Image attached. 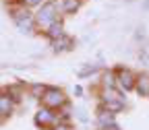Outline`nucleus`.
<instances>
[{
	"instance_id": "1",
	"label": "nucleus",
	"mask_w": 149,
	"mask_h": 130,
	"mask_svg": "<svg viewBox=\"0 0 149 130\" xmlns=\"http://www.w3.org/2000/svg\"><path fill=\"white\" fill-rule=\"evenodd\" d=\"M56 21H58V17H56V4L54 2L44 4L40 8V12H37V17H35V23L40 25V27H46V29L50 25H54Z\"/></svg>"
},
{
	"instance_id": "2",
	"label": "nucleus",
	"mask_w": 149,
	"mask_h": 130,
	"mask_svg": "<svg viewBox=\"0 0 149 130\" xmlns=\"http://www.w3.org/2000/svg\"><path fill=\"white\" fill-rule=\"evenodd\" d=\"M44 103H46V107H52V109L64 105V93L60 89H56V87L46 89L44 91Z\"/></svg>"
},
{
	"instance_id": "3",
	"label": "nucleus",
	"mask_w": 149,
	"mask_h": 130,
	"mask_svg": "<svg viewBox=\"0 0 149 130\" xmlns=\"http://www.w3.org/2000/svg\"><path fill=\"white\" fill-rule=\"evenodd\" d=\"M35 122L40 124V126H48V124L56 122V114L52 111V107H42V109L35 114Z\"/></svg>"
},
{
	"instance_id": "4",
	"label": "nucleus",
	"mask_w": 149,
	"mask_h": 130,
	"mask_svg": "<svg viewBox=\"0 0 149 130\" xmlns=\"http://www.w3.org/2000/svg\"><path fill=\"white\" fill-rule=\"evenodd\" d=\"M118 85H120L122 89L130 91V89L135 87V77H133V72H130V70H120V72H118Z\"/></svg>"
},
{
	"instance_id": "5",
	"label": "nucleus",
	"mask_w": 149,
	"mask_h": 130,
	"mask_svg": "<svg viewBox=\"0 0 149 130\" xmlns=\"http://www.w3.org/2000/svg\"><path fill=\"white\" fill-rule=\"evenodd\" d=\"M48 37H50V39H58V37H62L64 35V31H62V23H58V21H56L54 25H50L48 27Z\"/></svg>"
},
{
	"instance_id": "6",
	"label": "nucleus",
	"mask_w": 149,
	"mask_h": 130,
	"mask_svg": "<svg viewBox=\"0 0 149 130\" xmlns=\"http://www.w3.org/2000/svg\"><path fill=\"white\" fill-rule=\"evenodd\" d=\"M97 120H100V124H102V126H106V128H108L110 124H114V114H112V111H102Z\"/></svg>"
},
{
	"instance_id": "7",
	"label": "nucleus",
	"mask_w": 149,
	"mask_h": 130,
	"mask_svg": "<svg viewBox=\"0 0 149 130\" xmlns=\"http://www.w3.org/2000/svg\"><path fill=\"white\" fill-rule=\"evenodd\" d=\"M137 89H139L141 95H149V77H141L137 83Z\"/></svg>"
},
{
	"instance_id": "8",
	"label": "nucleus",
	"mask_w": 149,
	"mask_h": 130,
	"mask_svg": "<svg viewBox=\"0 0 149 130\" xmlns=\"http://www.w3.org/2000/svg\"><path fill=\"white\" fill-rule=\"evenodd\" d=\"M79 8V0H62V10L64 12H74Z\"/></svg>"
},
{
	"instance_id": "9",
	"label": "nucleus",
	"mask_w": 149,
	"mask_h": 130,
	"mask_svg": "<svg viewBox=\"0 0 149 130\" xmlns=\"http://www.w3.org/2000/svg\"><path fill=\"white\" fill-rule=\"evenodd\" d=\"M10 109H13V103H10V97H0V111L6 116L10 114Z\"/></svg>"
},
{
	"instance_id": "10",
	"label": "nucleus",
	"mask_w": 149,
	"mask_h": 130,
	"mask_svg": "<svg viewBox=\"0 0 149 130\" xmlns=\"http://www.w3.org/2000/svg\"><path fill=\"white\" fill-rule=\"evenodd\" d=\"M114 81L116 79H114V74H112V72H106L104 74V85L106 87H114Z\"/></svg>"
},
{
	"instance_id": "11",
	"label": "nucleus",
	"mask_w": 149,
	"mask_h": 130,
	"mask_svg": "<svg viewBox=\"0 0 149 130\" xmlns=\"http://www.w3.org/2000/svg\"><path fill=\"white\" fill-rule=\"evenodd\" d=\"M25 2V6L29 8V6H37V4H42V0H23Z\"/></svg>"
},
{
	"instance_id": "12",
	"label": "nucleus",
	"mask_w": 149,
	"mask_h": 130,
	"mask_svg": "<svg viewBox=\"0 0 149 130\" xmlns=\"http://www.w3.org/2000/svg\"><path fill=\"white\" fill-rule=\"evenodd\" d=\"M54 130H68V128H66V126H56Z\"/></svg>"
},
{
	"instance_id": "13",
	"label": "nucleus",
	"mask_w": 149,
	"mask_h": 130,
	"mask_svg": "<svg viewBox=\"0 0 149 130\" xmlns=\"http://www.w3.org/2000/svg\"><path fill=\"white\" fill-rule=\"evenodd\" d=\"M2 116H4V114H2V111H0V120H2Z\"/></svg>"
},
{
	"instance_id": "14",
	"label": "nucleus",
	"mask_w": 149,
	"mask_h": 130,
	"mask_svg": "<svg viewBox=\"0 0 149 130\" xmlns=\"http://www.w3.org/2000/svg\"><path fill=\"white\" fill-rule=\"evenodd\" d=\"M147 4H149V2H147Z\"/></svg>"
}]
</instances>
